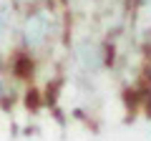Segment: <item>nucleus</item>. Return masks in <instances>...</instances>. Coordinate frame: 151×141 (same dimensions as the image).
<instances>
[{
  "label": "nucleus",
  "mask_w": 151,
  "mask_h": 141,
  "mask_svg": "<svg viewBox=\"0 0 151 141\" xmlns=\"http://www.w3.org/2000/svg\"><path fill=\"white\" fill-rule=\"evenodd\" d=\"M70 33L68 18L63 8L55 0H43L33 5L20 8V20H18V48L28 58L40 60L50 58L55 48L65 40Z\"/></svg>",
  "instance_id": "f257e3e1"
},
{
  "label": "nucleus",
  "mask_w": 151,
  "mask_h": 141,
  "mask_svg": "<svg viewBox=\"0 0 151 141\" xmlns=\"http://www.w3.org/2000/svg\"><path fill=\"white\" fill-rule=\"evenodd\" d=\"M149 136H151V129H149Z\"/></svg>",
  "instance_id": "f03ea898"
}]
</instances>
